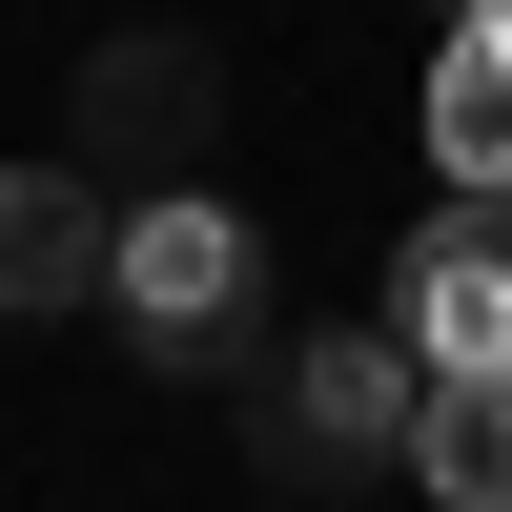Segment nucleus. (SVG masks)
Masks as SVG:
<instances>
[{
  "mask_svg": "<svg viewBox=\"0 0 512 512\" xmlns=\"http://www.w3.org/2000/svg\"><path fill=\"white\" fill-rule=\"evenodd\" d=\"M410 492H431V512H512V369H431V410H410Z\"/></svg>",
  "mask_w": 512,
  "mask_h": 512,
  "instance_id": "0eeeda50",
  "label": "nucleus"
},
{
  "mask_svg": "<svg viewBox=\"0 0 512 512\" xmlns=\"http://www.w3.org/2000/svg\"><path fill=\"white\" fill-rule=\"evenodd\" d=\"M410 410H431L410 328H308L287 349V472H410Z\"/></svg>",
  "mask_w": 512,
  "mask_h": 512,
  "instance_id": "f03ea898",
  "label": "nucleus"
},
{
  "mask_svg": "<svg viewBox=\"0 0 512 512\" xmlns=\"http://www.w3.org/2000/svg\"><path fill=\"white\" fill-rule=\"evenodd\" d=\"M451 21H472V0H451Z\"/></svg>",
  "mask_w": 512,
  "mask_h": 512,
  "instance_id": "6e6552de",
  "label": "nucleus"
},
{
  "mask_svg": "<svg viewBox=\"0 0 512 512\" xmlns=\"http://www.w3.org/2000/svg\"><path fill=\"white\" fill-rule=\"evenodd\" d=\"M123 287V205H103V164H0V308H103Z\"/></svg>",
  "mask_w": 512,
  "mask_h": 512,
  "instance_id": "20e7f679",
  "label": "nucleus"
},
{
  "mask_svg": "<svg viewBox=\"0 0 512 512\" xmlns=\"http://www.w3.org/2000/svg\"><path fill=\"white\" fill-rule=\"evenodd\" d=\"M103 308H123L144 369H226L246 328H267V246H246V205H226V185H144V205H123V287H103Z\"/></svg>",
  "mask_w": 512,
  "mask_h": 512,
  "instance_id": "f257e3e1",
  "label": "nucleus"
},
{
  "mask_svg": "<svg viewBox=\"0 0 512 512\" xmlns=\"http://www.w3.org/2000/svg\"><path fill=\"white\" fill-rule=\"evenodd\" d=\"M390 328L431 369H512V185H451L431 226H410V267H390Z\"/></svg>",
  "mask_w": 512,
  "mask_h": 512,
  "instance_id": "7ed1b4c3",
  "label": "nucleus"
},
{
  "mask_svg": "<svg viewBox=\"0 0 512 512\" xmlns=\"http://www.w3.org/2000/svg\"><path fill=\"white\" fill-rule=\"evenodd\" d=\"M431 185H512V0L431 41Z\"/></svg>",
  "mask_w": 512,
  "mask_h": 512,
  "instance_id": "423d86ee",
  "label": "nucleus"
},
{
  "mask_svg": "<svg viewBox=\"0 0 512 512\" xmlns=\"http://www.w3.org/2000/svg\"><path fill=\"white\" fill-rule=\"evenodd\" d=\"M185 144H205V62H185V41H123V62L82 82V164H103V185L144 164V185H164Z\"/></svg>",
  "mask_w": 512,
  "mask_h": 512,
  "instance_id": "39448f33",
  "label": "nucleus"
}]
</instances>
